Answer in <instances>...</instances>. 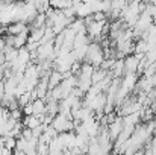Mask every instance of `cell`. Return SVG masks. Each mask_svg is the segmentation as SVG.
<instances>
[{
    "mask_svg": "<svg viewBox=\"0 0 156 155\" xmlns=\"http://www.w3.org/2000/svg\"><path fill=\"white\" fill-rule=\"evenodd\" d=\"M103 59H105L103 47H102L100 44H97L96 41H91V43L88 44V47H87L85 56H83V61L93 64L94 67H99V65L102 64Z\"/></svg>",
    "mask_w": 156,
    "mask_h": 155,
    "instance_id": "cell-1",
    "label": "cell"
},
{
    "mask_svg": "<svg viewBox=\"0 0 156 155\" xmlns=\"http://www.w3.org/2000/svg\"><path fill=\"white\" fill-rule=\"evenodd\" d=\"M52 125L53 128L58 131V132H68V131H74V125H73V119L58 113L52 120Z\"/></svg>",
    "mask_w": 156,
    "mask_h": 155,
    "instance_id": "cell-2",
    "label": "cell"
},
{
    "mask_svg": "<svg viewBox=\"0 0 156 155\" xmlns=\"http://www.w3.org/2000/svg\"><path fill=\"white\" fill-rule=\"evenodd\" d=\"M24 31H30V26L21 20L11 21L9 24H6V34H9V35H17V34H21Z\"/></svg>",
    "mask_w": 156,
    "mask_h": 155,
    "instance_id": "cell-3",
    "label": "cell"
},
{
    "mask_svg": "<svg viewBox=\"0 0 156 155\" xmlns=\"http://www.w3.org/2000/svg\"><path fill=\"white\" fill-rule=\"evenodd\" d=\"M123 62H124V73H136V68H138V62H140V56L136 53H130V55H126L123 58Z\"/></svg>",
    "mask_w": 156,
    "mask_h": 155,
    "instance_id": "cell-4",
    "label": "cell"
},
{
    "mask_svg": "<svg viewBox=\"0 0 156 155\" xmlns=\"http://www.w3.org/2000/svg\"><path fill=\"white\" fill-rule=\"evenodd\" d=\"M32 114L40 116V114H46V101L41 98H37L35 101H32Z\"/></svg>",
    "mask_w": 156,
    "mask_h": 155,
    "instance_id": "cell-5",
    "label": "cell"
},
{
    "mask_svg": "<svg viewBox=\"0 0 156 155\" xmlns=\"http://www.w3.org/2000/svg\"><path fill=\"white\" fill-rule=\"evenodd\" d=\"M21 123H23V126L34 129V128H37V126L41 123V120H40V119H38L35 114H29V116H23Z\"/></svg>",
    "mask_w": 156,
    "mask_h": 155,
    "instance_id": "cell-6",
    "label": "cell"
},
{
    "mask_svg": "<svg viewBox=\"0 0 156 155\" xmlns=\"http://www.w3.org/2000/svg\"><path fill=\"white\" fill-rule=\"evenodd\" d=\"M62 79H64V75L61 72H58L56 68H52L50 73H49V88H53L58 84H61Z\"/></svg>",
    "mask_w": 156,
    "mask_h": 155,
    "instance_id": "cell-7",
    "label": "cell"
},
{
    "mask_svg": "<svg viewBox=\"0 0 156 155\" xmlns=\"http://www.w3.org/2000/svg\"><path fill=\"white\" fill-rule=\"evenodd\" d=\"M106 76H108V70H105L102 67H94V72L91 75V81H93V84H96V82L102 81Z\"/></svg>",
    "mask_w": 156,
    "mask_h": 155,
    "instance_id": "cell-8",
    "label": "cell"
},
{
    "mask_svg": "<svg viewBox=\"0 0 156 155\" xmlns=\"http://www.w3.org/2000/svg\"><path fill=\"white\" fill-rule=\"evenodd\" d=\"M50 6L53 9H65L73 6V0H50Z\"/></svg>",
    "mask_w": 156,
    "mask_h": 155,
    "instance_id": "cell-9",
    "label": "cell"
},
{
    "mask_svg": "<svg viewBox=\"0 0 156 155\" xmlns=\"http://www.w3.org/2000/svg\"><path fill=\"white\" fill-rule=\"evenodd\" d=\"M17 101H18V105H20V108H23L24 105H27V103L32 102V98H30V91H24V93H21L18 98H17Z\"/></svg>",
    "mask_w": 156,
    "mask_h": 155,
    "instance_id": "cell-10",
    "label": "cell"
},
{
    "mask_svg": "<svg viewBox=\"0 0 156 155\" xmlns=\"http://www.w3.org/2000/svg\"><path fill=\"white\" fill-rule=\"evenodd\" d=\"M156 73V61L153 62H147V65L144 67V72H143V75H146V76H153Z\"/></svg>",
    "mask_w": 156,
    "mask_h": 155,
    "instance_id": "cell-11",
    "label": "cell"
},
{
    "mask_svg": "<svg viewBox=\"0 0 156 155\" xmlns=\"http://www.w3.org/2000/svg\"><path fill=\"white\" fill-rule=\"evenodd\" d=\"M23 111H21V108L18 106V108H14V109H11L9 111V117H12L15 122H21V119H23Z\"/></svg>",
    "mask_w": 156,
    "mask_h": 155,
    "instance_id": "cell-12",
    "label": "cell"
},
{
    "mask_svg": "<svg viewBox=\"0 0 156 155\" xmlns=\"http://www.w3.org/2000/svg\"><path fill=\"white\" fill-rule=\"evenodd\" d=\"M91 15H93V20L94 21L108 20V15H106V12H103V11H94V12H91Z\"/></svg>",
    "mask_w": 156,
    "mask_h": 155,
    "instance_id": "cell-13",
    "label": "cell"
},
{
    "mask_svg": "<svg viewBox=\"0 0 156 155\" xmlns=\"http://www.w3.org/2000/svg\"><path fill=\"white\" fill-rule=\"evenodd\" d=\"M6 3H17V2H20V0H5Z\"/></svg>",
    "mask_w": 156,
    "mask_h": 155,
    "instance_id": "cell-14",
    "label": "cell"
}]
</instances>
